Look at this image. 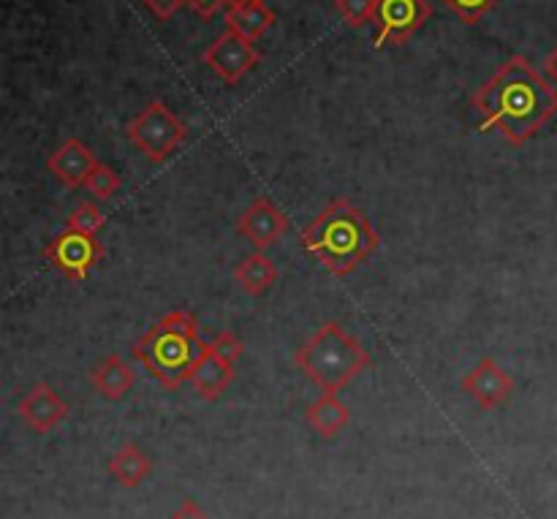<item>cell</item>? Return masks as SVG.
<instances>
[{
	"label": "cell",
	"instance_id": "cell-1",
	"mask_svg": "<svg viewBox=\"0 0 557 519\" xmlns=\"http://www.w3.org/2000/svg\"><path fill=\"white\" fill-rule=\"evenodd\" d=\"M471 101L484 131H498L511 145H525L557 114V87L533 69L531 60L515 54Z\"/></svg>",
	"mask_w": 557,
	"mask_h": 519
},
{
	"label": "cell",
	"instance_id": "cell-2",
	"mask_svg": "<svg viewBox=\"0 0 557 519\" xmlns=\"http://www.w3.org/2000/svg\"><path fill=\"white\" fill-rule=\"evenodd\" d=\"M299 243L330 275L348 277L379 250L381 234L357 205L332 199L305 228Z\"/></svg>",
	"mask_w": 557,
	"mask_h": 519
},
{
	"label": "cell",
	"instance_id": "cell-3",
	"mask_svg": "<svg viewBox=\"0 0 557 519\" xmlns=\"http://www.w3.org/2000/svg\"><path fill=\"white\" fill-rule=\"evenodd\" d=\"M205 348L207 343L199 341V324L194 316L188 310H172L136 341L131 354L163 390L174 392L190 381L194 364L199 362Z\"/></svg>",
	"mask_w": 557,
	"mask_h": 519
},
{
	"label": "cell",
	"instance_id": "cell-4",
	"mask_svg": "<svg viewBox=\"0 0 557 519\" xmlns=\"http://www.w3.org/2000/svg\"><path fill=\"white\" fill-rule=\"evenodd\" d=\"M294 364L321 392L341 395L351 381H357L364 370H370L373 357L337 321H326L324 326H319V332H313L294 351Z\"/></svg>",
	"mask_w": 557,
	"mask_h": 519
},
{
	"label": "cell",
	"instance_id": "cell-5",
	"mask_svg": "<svg viewBox=\"0 0 557 519\" xmlns=\"http://www.w3.org/2000/svg\"><path fill=\"white\" fill-rule=\"evenodd\" d=\"M125 136H128L131 145L139 147L147 161L163 163L188 139V125L166 103L152 101L125 125Z\"/></svg>",
	"mask_w": 557,
	"mask_h": 519
},
{
	"label": "cell",
	"instance_id": "cell-6",
	"mask_svg": "<svg viewBox=\"0 0 557 519\" xmlns=\"http://www.w3.org/2000/svg\"><path fill=\"white\" fill-rule=\"evenodd\" d=\"M44 256L49 264L69 281L82 283L98 264L103 261L107 250H103L101 239L96 234H82L74 228H65L58 237L49 239L44 245Z\"/></svg>",
	"mask_w": 557,
	"mask_h": 519
},
{
	"label": "cell",
	"instance_id": "cell-7",
	"mask_svg": "<svg viewBox=\"0 0 557 519\" xmlns=\"http://www.w3.org/2000/svg\"><path fill=\"white\" fill-rule=\"evenodd\" d=\"M433 16V5L428 0H375V11L370 25L375 27V47L386 44H406L424 22Z\"/></svg>",
	"mask_w": 557,
	"mask_h": 519
},
{
	"label": "cell",
	"instance_id": "cell-8",
	"mask_svg": "<svg viewBox=\"0 0 557 519\" xmlns=\"http://www.w3.org/2000/svg\"><path fill=\"white\" fill-rule=\"evenodd\" d=\"M207 69L223 82V85L234 87L261 63V52L256 49V41H248L239 33L226 30L218 36L210 47L201 54Z\"/></svg>",
	"mask_w": 557,
	"mask_h": 519
},
{
	"label": "cell",
	"instance_id": "cell-9",
	"mask_svg": "<svg viewBox=\"0 0 557 519\" xmlns=\"http://www.w3.org/2000/svg\"><path fill=\"white\" fill-rule=\"evenodd\" d=\"M234 228H237V234H243L256 250H267L286 237L288 228H292V221H288L286 212H283L270 196H256V199L245 207V212L239 215Z\"/></svg>",
	"mask_w": 557,
	"mask_h": 519
},
{
	"label": "cell",
	"instance_id": "cell-10",
	"mask_svg": "<svg viewBox=\"0 0 557 519\" xmlns=\"http://www.w3.org/2000/svg\"><path fill=\"white\" fill-rule=\"evenodd\" d=\"M460 386L482 411H495V408L506 406L509 397L515 395V379H511L493 357H484L482 362L460 381Z\"/></svg>",
	"mask_w": 557,
	"mask_h": 519
},
{
	"label": "cell",
	"instance_id": "cell-11",
	"mask_svg": "<svg viewBox=\"0 0 557 519\" xmlns=\"http://www.w3.org/2000/svg\"><path fill=\"white\" fill-rule=\"evenodd\" d=\"M16 413H20L22 422L38 435H47L69 417V403L47 384V381H38L30 392L20 400L16 406Z\"/></svg>",
	"mask_w": 557,
	"mask_h": 519
},
{
	"label": "cell",
	"instance_id": "cell-12",
	"mask_svg": "<svg viewBox=\"0 0 557 519\" xmlns=\"http://www.w3.org/2000/svg\"><path fill=\"white\" fill-rule=\"evenodd\" d=\"M96 166V152L79 139H65L63 145L47 158V169L54 174V180H58L60 185H65V188H79V185H85L87 174Z\"/></svg>",
	"mask_w": 557,
	"mask_h": 519
},
{
	"label": "cell",
	"instance_id": "cell-13",
	"mask_svg": "<svg viewBox=\"0 0 557 519\" xmlns=\"http://www.w3.org/2000/svg\"><path fill=\"white\" fill-rule=\"evenodd\" d=\"M87 379H90L92 390H96L98 395L109 403L123 400V397L128 395L136 384L134 370L125 364V359L120 357V354H109L101 364H96V368L90 370V375H87Z\"/></svg>",
	"mask_w": 557,
	"mask_h": 519
},
{
	"label": "cell",
	"instance_id": "cell-14",
	"mask_svg": "<svg viewBox=\"0 0 557 519\" xmlns=\"http://www.w3.org/2000/svg\"><path fill=\"white\" fill-rule=\"evenodd\" d=\"M234 381V364L223 362L221 357L205 348V354L199 357V362L194 364V373H190V384H194L196 395L201 400L212 403L228 390V384Z\"/></svg>",
	"mask_w": 557,
	"mask_h": 519
},
{
	"label": "cell",
	"instance_id": "cell-15",
	"mask_svg": "<svg viewBox=\"0 0 557 519\" xmlns=\"http://www.w3.org/2000/svg\"><path fill=\"white\" fill-rule=\"evenodd\" d=\"M109 473L114 477V482L125 490H136L147 482V477L152 473V460L139 449V444L134 441H125L112 457H109Z\"/></svg>",
	"mask_w": 557,
	"mask_h": 519
},
{
	"label": "cell",
	"instance_id": "cell-16",
	"mask_svg": "<svg viewBox=\"0 0 557 519\" xmlns=\"http://www.w3.org/2000/svg\"><path fill=\"white\" fill-rule=\"evenodd\" d=\"M223 22H226V30L239 33L248 41H259L267 30H272L275 25V11L267 3H239V5H226L223 9Z\"/></svg>",
	"mask_w": 557,
	"mask_h": 519
},
{
	"label": "cell",
	"instance_id": "cell-17",
	"mask_svg": "<svg viewBox=\"0 0 557 519\" xmlns=\"http://www.w3.org/2000/svg\"><path fill=\"white\" fill-rule=\"evenodd\" d=\"M234 281L239 283V288H243L245 294L261 297V294H267L275 286L277 267L264 250H253V254H248L237 267H234Z\"/></svg>",
	"mask_w": 557,
	"mask_h": 519
},
{
	"label": "cell",
	"instance_id": "cell-18",
	"mask_svg": "<svg viewBox=\"0 0 557 519\" xmlns=\"http://www.w3.org/2000/svg\"><path fill=\"white\" fill-rule=\"evenodd\" d=\"M305 422L321 435V438H335L348 422H351V411H348L346 403H341V397L330 395V392H321L319 400H313L305 411Z\"/></svg>",
	"mask_w": 557,
	"mask_h": 519
},
{
	"label": "cell",
	"instance_id": "cell-19",
	"mask_svg": "<svg viewBox=\"0 0 557 519\" xmlns=\"http://www.w3.org/2000/svg\"><path fill=\"white\" fill-rule=\"evenodd\" d=\"M120 185H123V177H120V174L114 172L109 163L98 161V166L92 169L90 174H87V180H85V185H82V188H87V194L96 196V199L107 201V199H112L114 194H117Z\"/></svg>",
	"mask_w": 557,
	"mask_h": 519
},
{
	"label": "cell",
	"instance_id": "cell-20",
	"mask_svg": "<svg viewBox=\"0 0 557 519\" xmlns=\"http://www.w3.org/2000/svg\"><path fill=\"white\" fill-rule=\"evenodd\" d=\"M107 226V212L96 205V201H79V205L71 210L69 215V226L65 228H74V232L82 234H96Z\"/></svg>",
	"mask_w": 557,
	"mask_h": 519
},
{
	"label": "cell",
	"instance_id": "cell-21",
	"mask_svg": "<svg viewBox=\"0 0 557 519\" xmlns=\"http://www.w3.org/2000/svg\"><path fill=\"white\" fill-rule=\"evenodd\" d=\"M335 9L348 27H364L373 20L375 0H335Z\"/></svg>",
	"mask_w": 557,
	"mask_h": 519
},
{
	"label": "cell",
	"instance_id": "cell-22",
	"mask_svg": "<svg viewBox=\"0 0 557 519\" xmlns=\"http://www.w3.org/2000/svg\"><path fill=\"white\" fill-rule=\"evenodd\" d=\"M451 14L460 16L466 25H476L487 11H493L498 5V0H441Z\"/></svg>",
	"mask_w": 557,
	"mask_h": 519
},
{
	"label": "cell",
	"instance_id": "cell-23",
	"mask_svg": "<svg viewBox=\"0 0 557 519\" xmlns=\"http://www.w3.org/2000/svg\"><path fill=\"white\" fill-rule=\"evenodd\" d=\"M207 348H210V351L215 354V357H221L223 362H228V364H237L239 357H243V354H245V343L239 341V337L234 335V332H228V330L218 332V335L212 337L210 343H207Z\"/></svg>",
	"mask_w": 557,
	"mask_h": 519
},
{
	"label": "cell",
	"instance_id": "cell-24",
	"mask_svg": "<svg viewBox=\"0 0 557 519\" xmlns=\"http://www.w3.org/2000/svg\"><path fill=\"white\" fill-rule=\"evenodd\" d=\"M190 0H141V5H145L147 11H150L152 16H156V20H161V22H169L172 20L174 14H177L180 9H183V5H188Z\"/></svg>",
	"mask_w": 557,
	"mask_h": 519
},
{
	"label": "cell",
	"instance_id": "cell-25",
	"mask_svg": "<svg viewBox=\"0 0 557 519\" xmlns=\"http://www.w3.org/2000/svg\"><path fill=\"white\" fill-rule=\"evenodd\" d=\"M188 9H194L199 16H215L218 11L226 9V0H190Z\"/></svg>",
	"mask_w": 557,
	"mask_h": 519
},
{
	"label": "cell",
	"instance_id": "cell-26",
	"mask_svg": "<svg viewBox=\"0 0 557 519\" xmlns=\"http://www.w3.org/2000/svg\"><path fill=\"white\" fill-rule=\"evenodd\" d=\"M172 519H210V515H207L196 501H183V504L177 506V511L172 515Z\"/></svg>",
	"mask_w": 557,
	"mask_h": 519
},
{
	"label": "cell",
	"instance_id": "cell-27",
	"mask_svg": "<svg viewBox=\"0 0 557 519\" xmlns=\"http://www.w3.org/2000/svg\"><path fill=\"white\" fill-rule=\"evenodd\" d=\"M544 71H547V76H549V79H553L555 85H557V47L553 49V52H549L547 63H544Z\"/></svg>",
	"mask_w": 557,
	"mask_h": 519
},
{
	"label": "cell",
	"instance_id": "cell-28",
	"mask_svg": "<svg viewBox=\"0 0 557 519\" xmlns=\"http://www.w3.org/2000/svg\"><path fill=\"white\" fill-rule=\"evenodd\" d=\"M239 3H267V0H226V5H239Z\"/></svg>",
	"mask_w": 557,
	"mask_h": 519
}]
</instances>
